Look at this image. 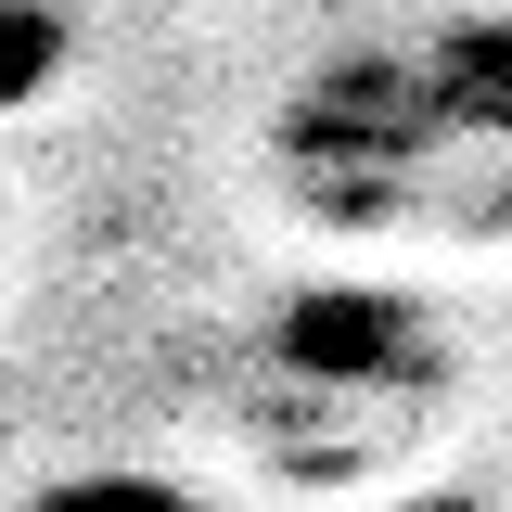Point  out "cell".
I'll return each instance as SVG.
<instances>
[{
  "label": "cell",
  "instance_id": "6da1fadb",
  "mask_svg": "<svg viewBox=\"0 0 512 512\" xmlns=\"http://www.w3.org/2000/svg\"><path fill=\"white\" fill-rule=\"evenodd\" d=\"M461 167V128H448L423 39H346L308 64V90L282 103V180L308 192L333 231H397V218H436V180Z\"/></svg>",
  "mask_w": 512,
  "mask_h": 512
},
{
  "label": "cell",
  "instance_id": "7a4b0ae2",
  "mask_svg": "<svg viewBox=\"0 0 512 512\" xmlns=\"http://www.w3.org/2000/svg\"><path fill=\"white\" fill-rule=\"evenodd\" d=\"M269 359L333 397H397V384H436V320L384 282H295L269 308Z\"/></svg>",
  "mask_w": 512,
  "mask_h": 512
},
{
  "label": "cell",
  "instance_id": "3957f363",
  "mask_svg": "<svg viewBox=\"0 0 512 512\" xmlns=\"http://www.w3.org/2000/svg\"><path fill=\"white\" fill-rule=\"evenodd\" d=\"M423 77L461 141H512V13H448L423 39Z\"/></svg>",
  "mask_w": 512,
  "mask_h": 512
},
{
  "label": "cell",
  "instance_id": "277c9868",
  "mask_svg": "<svg viewBox=\"0 0 512 512\" xmlns=\"http://www.w3.org/2000/svg\"><path fill=\"white\" fill-rule=\"evenodd\" d=\"M64 64H77V26L39 13V0H0V116H26L39 90H64Z\"/></svg>",
  "mask_w": 512,
  "mask_h": 512
},
{
  "label": "cell",
  "instance_id": "5b68a950",
  "mask_svg": "<svg viewBox=\"0 0 512 512\" xmlns=\"http://www.w3.org/2000/svg\"><path fill=\"white\" fill-rule=\"evenodd\" d=\"M26 512H192L180 474H128V461H103V474H52Z\"/></svg>",
  "mask_w": 512,
  "mask_h": 512
},
{
  "label": "cell",
  "instance_id": "8992f818",
  "mask_svg": "<svg viewBox=\"0 0 512 512\" xmlns=\"http://www.w3.org/2000/svg\"><path fill=\"white\" fill-rule=\"evenodd\" d=\"M410 512H474V500H410Z\"/></svg>",
  "mask_w": 512,
  "mask_h": 512
},
{
  "label": "cell",
  "instance_id": "52a82bcc",
  "mask_svg": "<svg viewBox=\"0 0 512 512\" xmlns=\"http://www.w3.org/2000/svg\"><path fill=\"white\" fill-rule=\"evenodd\" d=\"M192 512H218V500H192Z\"/></svg>",
  "mask_w": 512,
  "mask_h": 512
}]
</instances>
